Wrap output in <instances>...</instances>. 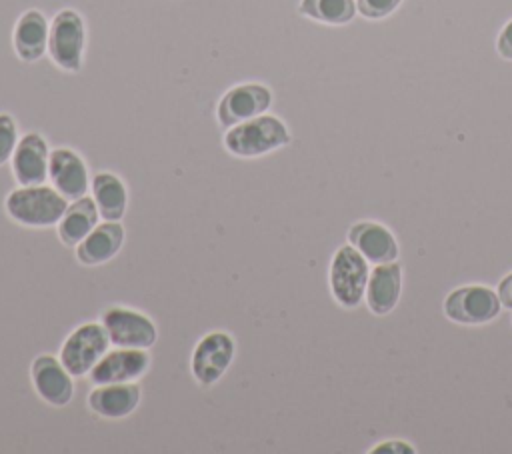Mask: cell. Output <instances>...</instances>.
Returning <instances> with one entry per match:
<instances>
[{
	"label": "cell",
	"instance_id": "6da1fadb",
	"mask_svg": "<svg viewBox=\"0 0 512 454\" xmlns=\"http://www.w3.org/2000/svg\"><path fill=\"white\" fill-rule=\"evenodd\" d=\"M68 200L48 182L16 186L4 196L6 216L24 228H56Z\"/></svg>",
	"mask_w": 512,
	"mask_h": 454
},
{
	"label": "cell",
	"instance_id": "7a4b0ae2",
	"mask_svg": "<svg viewBox=\"0 0 512 454\" xmlns=\"http://www.w3.org/2000/svg\"><path fill=\"white\" fill-rule=\"evenodd\" d=\"M292 134L286 122L274 114H260L246 122L226 128L224 148L234 158H260L288 146Z\"/></svg>",
	"mask_w": 512,
	"mask_h": 454
},
{
	"label": "cell",
	"instance_id": "3957f363",
	"mask_svg": "<svg viewBox=\"0 0 512 454\" xmlns=\"http://www.w3.org/2000/svg\"><path fill=\"white\" fill-rule=\"evenodd\" d=\"M370 262L350 244H342L330 258L328 288L334 302L346 310H354L364 302Z\"/></svg>",
	"mask_w": 512,
	"mask_h": 454
},
{
	"label": "cell",
	"instance_id": "277c9868",
	"mask_svg": "<svg viewBox=\"0 0 512 454\" xmlns=\"http://www.w3.org/2000/svg\"><path fill=\"white\" fill-rule=\"evenodd\" d=\"M86 50V24L78 10L62 8L50 20L48 56L56 68L76 74L84 66Z\"/></svg>",
	"mask_w": 512,
	"mask_h": 454
},
{
	"label": "cell",
	"instance_id": "5b68a950",
	"mask_svg": "<svg viewBox=\"0 0 512 454\" xmlns=\"http://www.w3.org/2000/svg\"><path fill=\"white\" fill-rule=\"evenodd\" d=\"M236 356V340L228 330H208L198 338L190 354V374L202 388L222 380Z\"/></svg>",
	"mask_w": 512,
	"mask_h": 454
},
{
	"label": "cell",
	"instance_id": "8992f818",
	"mask_svg": "<svg viewBox=\"0 0 512 454\" xmlns=\"http://www.w3.org/2000/svg\"><path fill=\"white\" fill-rule=\"evenodd\" d=\"M108 334L110 346L146 348L150 350L158 340L156 322L142 310L124 304H108L98 318Z\"/></svg>",
	"mask_w": 512,
	"mask_h": 454
},
{
	"label": "cell",
	"instance_id": "52a82bcc",
	"mask_svg": "<svg viewBox=\"0 0 512 454\" xmlns=\"http://www.w3.org/2000/svg\"><path fill=\"white\" fill-rule=\"evenodd\" d=\"M444 316L462 326H482L498 318L502 302L486 284H464L450 290L442 302Z\"/></svg>",
	"mask_w": 512,
	"mask_h": 454
},
{
	"label": "cell",
	"instance_id": "ba28073f",
	"mask_svg": "<svg viewBox=\"0 0 512 454\" xmlns=\"http://www.w3.org/2000/svg\"><path fill=\"white\" fill-rule=\"evenodd\" d=\"M110 348L108 334L100 320L78 324L60 344L58 358L74 378L88 376L94 364Z\"/></svg>",
	"mask_w": 512,
	"mask_h": 454
},
{
	"label": "cell",
	"instance_id": "9c48e42d",
	"mask_svg": "<svg viewBox=\"0 0 512 454\" xmlns=\"http://www.w3.org/2000/svg\"><path fill=\"white\" fill-rule=\"evenodd\" d=\"M272 90L262 82H242L228 88L216 104V120L222 128L236 126L270 110Z\"/></svg>",
	"mask_w": 512,
	"mask_h": 454
},
{
	"label": "cell",
	"instance_id": "30bf717a",
	"mask_svg": "<svg viewBox=\"0 0 512 454\" xmlns=\"http://www.w3.org/2000/svg\"><path fill=\"white\" fill-rule=\"evenodd\" d=\"M30 382L36 396L52 408H64L74 398V376L58 354H38L30 364Z\"/></svg>",
	"mask_w": 512,
	"mask_h": 454
},
{
	"label": "cell",
	"instance_id": "8fae6325",
	"mask_svg": "<svg viewBox=\"0 0 512 454\" xmlns=\"http://www.w3.org/2000/svg\"><path fill=\"white\" fill-rule=\"evenodd\" d=\"M152 366V356L146 348L110 346L104 356L88 372L90 384L112 382H138Z\"/></svg>",
	"mask_w": 512,
	"mask_h": 454
},
{
	"label": "cell",
	"instance_id": "7c38bea8",
	"mask_svg": "<svg viewBox=\"0 0 512 454\" xmlns=\"http://www.w3.org/2000/svg\"><path fill=\"white\" fill-rule=\"evenodd\" d=\"M90 168L84 156L68 146H58L50 152L48 184L54 186L68 202L90 192Z\"/></svg>",
	"mask_w": 512,
	"mask_h": 454
},
{
	"label": "cell",
	"instance_id": "4fadbf2b",
	"mask_svg": "<svg viewBox=\"0 0 512 454\" xmlns=\"http://www.w3.org/2000/svg\"><path fill=\"white\" fill-rule=\"evenodd\" d=\"M50 152L48 140L40 132L22 134L10 158V170L16 184L30 186L48 182Z\"/></svg>",
	"mask_w": 512,
	"mask_h": 454
},
{
	"label": "cell",
	"instance_id": "5bb4252c",
	"mask_svg": "<svg viewBox=\"0 0 512 454\" xmlns=\"http://www.w3.org/2000/svg\"><path fill=\"white\" fill-rule=\"evenodd\" d=\"M346 240L372 266L396 262L400 256V246L394 232L376 220L354 222L346 232Z\"/></svg>",
	"mask_w": 512,
	"mask_h": 454
},
{
	"label": "cell",
	"instance_id": "9a60e30c",
	"mask_svg": "<svg viewBox=\"0 0 512 454\" xmlns=\"http://www.w3.org/2000/svg\"><path fill=\"white\" fill-rule=\"evenodd\" d=\"M142 402V388L138 382L92 384L86 404L92 414L104 420H120L130 416Z\"/></svg>",
	"mask_w": 512,
	"mask_h": 454
},
{
	"label": "cell",
	"instance_id": "2e32d148",
	"mask_svg": "<svg viewBox=\"0 0 512 454\" xmlns=\"http://www.w3.org/2000/svg\"><path fill=\"white\" fill-rule=\"evenodd\" d=\"M126 242L122 220H100L92 232L74 248V258L80 266L94 268L110 262Z\"/></svg>",
	"mask_w": 512,
	"mask_h": 454
},
{
	"label": "cell",
	"instance_id": "e0dca14e",
	"mask_svg": "<svg viewBox=\"0 0 512 454\" xmlns=\"http://www.w3.org/2000/svg\"><path fill=\"white\" fill-rule=\"evenodd\" d=\"M48 36L50 22L42 10L30 8L24 10L12 30V48L18 60L26 64L38 62L44 54H48Z\"/></svg>",
	"mask_w": 512,
	"mask_h": 454
},
{
	"label": "cell",
	"instance_id": "ac0fdd59",
	"mask_svg": "<svg viewBox=\"0 0 512 454\" xmlns=\"http://www.w3.org/2000/svg\"><path fill=\"white\" fill-rule=\"evenodd\" d=\"M402 294V268L398 262L376 264L370 268L364 304L374 316H388Z\"/></svg>",
	"mask_w": 512,
	"mask_h": 454
},
{
	"label": "cell",
	"instance_id": "d6986e66",
	"mask_svg": "<svg viewBox=\"0 0 512 454\" xmlns=\"http://www.w3.org/2000/svg\"><path fill=\"white\" fill-rule=\"evenodd\" d=\"M102 216V220H122L128 210V186L126 182L110 172L100 170L92 174L90 192H88Z\"/></svg>",
	"mask_w": 512,
	"mask_h": 454
},
{
	"label": "cell",
	"instance_id": "ffe728a7",
	"mask_svg": "<svg viewBox=\"0 0 512 454\" xmlns=\"http://www.w3.org/2000/svg\"><path fill=\"white\" fill-rule=\"evenodd\" d=\"M102 220L90 194L68 202L60 222L56 224V236L66 248H76L92 228Z\"/></svg>",
	"mask_w": 512,
	"mask_h": 454
},
{
	"label": "cell",
	"instance_id": "44dd1931",
	"mask_svg": "<svg viewBox=\"0 0 512 454\" xmlns=\"http://www.w3.org/2000/svg\"><path fill=\"white\" fill-rule=\"evenodd\" d=\"M298 12L314 22L344 26L356 16V0H300Z\"/></svg>",
	"mask_w": 512,
	"mask_h": 454
},
{
	"label": "cell",
	"instance_id": "7402d4cb",
	"mask_svg": "<svg viewBox=\"0 0 512 454\" xmlns=\"http://www.w3.org/2000/svg\"><path fill=\"white\" fill-rule=\"evenodd\" d=\"M18 140L20 132L16 118L8 112H0V168L10 162Z\"/></svg>",
	"mask_w": 512,
	"mask_h": 454
},
{
	"label": "cell",
	"instance_id": "603a6c76",
	"mask_svg": "<svg viewBox=\"0 0 512 454\" xmlns=\"http://www.w3.org/2000/svg\"><path fill=\"white\" fill-rule=\"evenodd\" d=\"M400 4L402 0H356V10L368 20H380L390 16Z\"/></svg>",
	"mask_w": 512,
	"mask_h": 454
},
{
	"label": "cell",
	"instance_id": "cb8c5ba5",
	"mask_svg": "<svg viewBox=\"0 0 512 454\" xmlns=\"http://www.w3.org/2000/svg\"><path fill=\"white\" fill-rule=\"evenodd\" d=\"M368 452H370V454H384V452H388V454H414L416 448H414L408 440L394 438V440H382V442H378V444L372 446Z\"/></svg>",
	"mask_w": 512,
	"mask_h": 454
},
{
	"label": "cell",
	"instance_id": "d4e9b609",
	"mask_svg": "<svg viewBox=\"0 0 512 454\" xmlns=\"http://www.w3.org/2000/svg\"><path fill=\"white\" fill-rule=\"evenodd\" d=\"M496 52L502 60L512 62V20H508L504 24V28L500 30V34L496 38Z\"/></svg>",
	"mask_w": 512,
	"mask_h": 454
},
{
	"label": "cell",
	"instance_id": "484cf974",
	"mask_svg": "<svg viewBox=\"0 0 512 454\" xmlns=\"http://www.w3.org/2000/svg\"><path fill=\"white\" fill-rule=\"evenodd\" d=\"M496 292H498V298L502 302V308L512 312V272L502 276V280L496 286Z\"/></svg>",
	"mask_w": 512,
	"mask_h": 454
},
{
	"label": "cell",
	"instance_id": "4316f807",
	"mask_svg": "<svg viewBox=\"0 0 512 454\" xmlns=\"http://www.w3.org/2000/svg\"><path fill=\"white\" fill-rule=\"evenodd\" d=\"M510 324H512V316H510Z\"/></svg>",
	"mask_w": 512,
	"mask_h": 454
}]
</instances>
